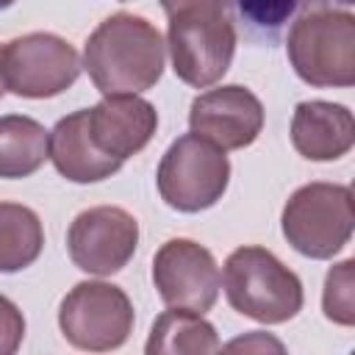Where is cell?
I'll return each instance as SVG.
<instances>
[{
  "label": "cell",
  "mask_w": 355,
  "mask_h": 355,
  "mask_svg": "<svg viewBox=\"0 0 355 355\" xmlns=\"http://www.w3.org/2000/svg\"><path fill=\"white\" fill-rule=\"evenodd\" d=\"M291 144L308 161H338L355 144V119L347 105L305 100L291 116Z\"/></svg>",
  "instance_id": "4fadbf2b"
},
{
  "label": "cell",
  "mask_w": 355,
  "mask_h": 355,
  "mask_svg": "<svg viewBox=\"0 0 355 355\" xmlns=\"http://www.w3.org/2000/svg\"><path fill=\"white\" fill-rule=\"evenodd\" d=\"M286 53L300 80L319 89L355 83V14L349 8H316L300 14L286 36Z\"/></svg>",
  "instance_id": "277c9868"
},
{
  "label": "cell",
  "mask_w": 355,
  "mask_h": 355,
  "mask_svg": "<svg viewBox=\"0 0 355 355\" xmlns=\"http://www.w3.org/2000/svg\"><path fill=\"white\" fill-rule=\"evenodd\" d=\"M44 227L33 208L22 202H0V272H22L42 255Z\"/></svg>",
  "instance_id": "ac0fdd59"
},
{
  "label": "cell",
  "mask_w": 355,
  "mask_h": 355,
  "mask_svg": "<svg viewBox=\"0 0 355 355\" xmlns=\"http://www.w3.org/2000/svg\"><path fill=\"white\" fill-rule=\"evenodd\" d=\"M219 336L216 327L202 319V313L186 311V308H169L164 311L150 330V338L144 344L147 355H205L219 352Z\"/></svg>",
  "instance_id": "2e32d148"
},
{
  "label": "cell",
  "mask_w": 355,
  "mask_h": 355,
  "mask_svg": "<svg viewBox=\"0 0 355 355\" xmlns=\"http://www.w3.org/2000/svg\"><path fill=\"white\" fill-rule=\"evenodd\" d=\"M25 338V316L22 311L0 294V355H14Z\"/></svg>",
  "instance_id": "ffe728a7"
},
{
  "label": "cell",
  "mask_w": 355,
  "mask_h": 355,
  "mask_svg": "<svg viewBox=\"0 0 355 355\" xmlns=\"http://www.w3.org/2000/svg\"><path fill=\"white\" fill-rule=\"evenodd\" d=\"M139 247V222L119 205L80 211L67 230V252L80 272L105 277L125 269Z\"/></svg>",
  "instance_id": "9c48e42d"
},
{
  "label": "cell",
  "mask_w": 355,
  "mask_h": 355,
  "mask_svg": "<svg viewBox=\"0 0 355 355\" xmlns=\"http://www.w3.org/2000/svg\"><path fill=\"white\" fill-rule=\"evenodd\" d=\"M286 241L305 258L327 261L341 252L355 227L352 189L344 183H305L283 205Z\"/></svg>",
  "instance_id": "5b68a950"
},
{
  "label": "cell",
  "mask_w": 355,
  "mask_h": 355,
  "mask_svg": "<svg viewBox=\"0 0 355 355\" xmlns=\"http://www.w3.org/2000/svg\"><path fill=\"white\" fill-rule=\"evenodd\" d=\"M50 161L61 178L72 183H100L122 169L125 161L97 150L89 136V108L55 122L50 130Z\"/></svg>",
  "instance_id": "5bb4252c"
},
{
  "label": "cell",
  "mask_w": 355,
  "mask_h": 355,
  "mask_svg": "<svg viewBox=\"0 0 355 355\" xmlns=\"http://www.w3.org/2000/svg\"><path fill=\"white\" fill-rule=\"evenodd\" d=\"M166 47L175 75L208 89L222 80L236 53V22L225 0H189L166 14Z\"/></svg>",
  "instance_id": "7a4b0ae2"
},
{
  "label": "cell",
  "mask_w": 355,
  "mask_h": 355,
  "mask_svg": "<svg viewBox=\"0 0 355 355\" xmlns=\"http://www.w3.org/2000/svg\"><path fill=\"white\" fill-rule=\"evenodd\" d=\"M161 200L180 214H200L216 205L230 183V161L225 150L197 133L178 136L164 153L155 172Z\"/></svg>",
  "instance_id": "8992f818"
},
{
  "label": "cell",
  "mask_w": 355,
  "mask_h": 355,
  "mask_svg": "<svg viewBox=\"0 0 355 355\" xmlns=\"http://www.w3.org/2000/svg\"><path fill=\"white\" fill-rule=\"evenodd\" d=\"M189 128L225 153L244 150L263 130V105L247 86H216L191 100Z\"/></svg>",
  "instance_id": "8fae6325"
},
{
  "label": "cell",
  "mask_w": 355,
  "mask_h": 355,
  "mask_svg": "<svg viewBox=\"0 0 355 355\" xmlns=\"http://www.w3.org/2000/svg\"><path fill=\"white\" fill-rule=\"evenodd\" d=\"M133 305L128 294L105 280L75 283L58 305V327L75 349H119L133 333Z\"/></svg>",
  "instance_id": "52a82bcc"
},
{
  "label": "cell",
  "mask_w": 355,
  "mask_h": 355,
  "mask_svg": "<svg viewBox=\"0 0 355 355\" xmlns=\"http://www.w3.org/2000/svg\"><path fill=\"white\" fill-rule=\"evenodd\" d=\"M14 3H17V0H0V11L8 8V6H14Z\"/></svg>",
  "instance_id": "44dd1931"
},
{
  "label": "cell",
  "mask_w": 355,
  "mask_h": 355,
  "mask_svg": "<svg viewBox=\"0 0 355 355\" xmlns=\"http://www.w3.org/2000/svg\"><path fill=\"white\" fill-rule=\"evenodd\" d=\"M352 266L355 261L347 258L338 266L327 272L324 294H322V311L330 322L352 327L355 324V302H352Z\"/></svg>",
  "instance_id": "d6986e66"
},
{
  "label": "cell",
  "mask_w": 355,
  "mask_h": 355,
  "mask_svg": "<svg viewBox=\"0 0 355 355\" xmlns=\"http://www.w3.org/2000/svg\"><path fill=\"white\" fill-rule=\"evenodd\" d=\"M225 297L233 311L261 324H283L302 311V280L275 252L258 244L227 255L222 272Z\"/></svg>",
  "instance_id": "3957f363"
},
{
  "label": "cell",
  "mask_w": 355,
  "mask_h": 355,
  "mask_svg": "<svg viewBox=\"0 0 355 355\" xmlns=\"http://www.w3.org/2000/svg\"><path fill=\"white\" fill-rule=\"evenodd\" d=\"M158 128V111L139 94H105L89 108V136L100 153L128 161L141 153Z\"/></svg>",
  "instance_id": "7c38bea8"
},
{
  "label": "cell",
  "mask_w": 355,
  "mask_h": 355,
  "mask_svg": "<svg viewBox=\"0 0 355 355\" xmlns=\"http://www.w3.org/2000/svg\"><path fill=\"white\" fill-rule=\"evenodd\" d=\"M233 22L255 44H277L286 28L316 8H349L355 0H225Z\"/></svg>",
  "instance_id": "9a60e30c"
},
{
  "label": "cell",
  "mask_w": 355,
  "mask_h": 355,
  "mask_svg": "<svg viewBox=\"0 0 355 355\" xmlns=\"http://www.w3.org/2000/svg\"><path fill=\"white\" fill-rule=\"evenodd\" d=\"M153 283L166 308L205 313L219 297L222 275L211 250L191 239H169L153 258Z\"/></svg>",
  "instance_id": "30bf717a"
},
{
  "label": "cell",
  "mask_w": 355,
  "mask_h": 355,
  "mask_svg": "<svg viewBox=\"0 0 355 355\" xmlns=\"http://www.w3.org/2000/svg\"><path fill=\"white\" fill-rule=\"evenodd\" d=\"M80 64L97 92L139 94L161 80L166 42L150 19L130 11H116L89 33Z\"/></svg>",
  "instance_id": "6da1fadb"
},
{
  "label": "cell",
  "mask_w": 355,
  "mask_h": 355,
  "mask_svg": "<svg viewBox=\"0 0 355 355\" xmlns=\"http://www.w3.org/2000/svg\"><path fill=\"white\" fill-rule=\"evenodd\" d=\"M6 94V83H3V69H0V97Z\"/></svg>",
  "instance_id": "7402d4cb"
},
{
  "label": "cell",
  "mask_w": 355,
  "mask_h": 355,
  "mask_svg": "<svg viewBox=\"0 0 355 355\" xmlns=\"http://www.w3.org/2000/svg\"><path fill=\"white\" fill-rule=\"evenodd\" d=\"M0 69L6 92L28 100H44L67 92L78 80L83 64L67 39L33 31L11 39L0 50Z\"/></svg>",
  "instance_id": "ba28073f"
},
{
  "label": "cell",
  "mask_w": 355,
  "mask_h": 355,
  "mask_svg": "<svg viewBox=\"0 0 355 355\" xmlns=\"http://www.w3.org/2000/svg\"><path fill=\"white\" fill-rule=\"evenodd\" d=\"M50 158V133L22 114L0 116V178L19 180L42 169Z\"/></svg>",
  "instance_id": "e0dca14e"
}]
</instances>
